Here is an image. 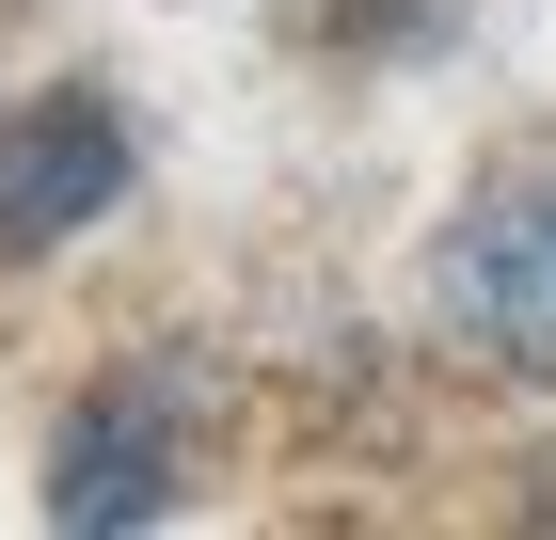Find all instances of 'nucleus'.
Wrapping results in <instances>:
<instances>
[{"mask_svg": "<svg viewBox=\"0 0 556 540\" xmlns=\"http://www.w3.org/2000/svg\"><path fill=\"white\" fill-rule=\"evenodd\" d=\"M429 334L477 381L556 398V160H493L429 239Z\"/></svg>", "mask_w": 556, "mask_h": 540, "instance_id": "nucleus-2", "label": "nucleus"}, {"mask_svg": "<svg viewBox=\"0 0 556 540\" xmlns=\"http://www.w3.org/2000/svg\"><path fill=\"white\" fill-rule=\"evenodd\" d=\"M525 508H541V525H556V461H541V493H525Z\"/></svg>", "mask_w": 556, "mask_h": 540, "instance_id": "nucleus-5", "label": "nucleus"}, {"mask_svg": "<svg viewBox=\"0 0 556 540\" xmlns=\"http://www.w3.org/2000/svg\"><path fill=\"white\" fill-rule=\"evenodd\" d=\"M128 191H143V112L112 80H48V96L0 112V271L80 254Z\"/></svg>", "mask_w": 556, "mask_h": 540, "instance_id": "nucleus-3", "label": "nucleus"}, {"mask_svg": "<svg viewBox=\"0 0 556 540\" xmlns=\"http://www.w3.org/2000/svg\"><path fill=\"white\" fill-rule=\"evenodd\" d=\"M445 16H462V0H302V33H318V48H350V64H414Z\"/></svg>", "mask_w": 556, "mask_h": 540, "instance_id": "nucleus-4", "label": "nucleus"}, {"mask_svg": "<svg viewBox=\"0 0 556 540\" xmlns=\"http://www.w3.org/2000/svg\"><path fill=\"white\" fill-rule=\"evenodd\" d=\"M223 461V366L191 334H128L96 381H64V414H48V525L64 540H143L175 508L207 493Z\"/></svg>", "mask_w": 556, "mask_h": 540, "instance_id": "nucleus-1", "label": "nucleus"}]
</instances>
